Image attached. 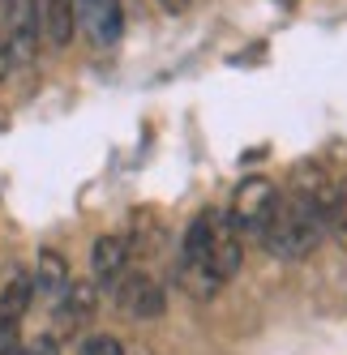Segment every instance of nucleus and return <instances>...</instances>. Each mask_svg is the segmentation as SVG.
I'll use <instances>...</instances> for the list:
<instances>
[{"label": "nucleus", "mask_w": 347, "mask_h": 355, "mask_svg": "<svg viewBox=\"0 0 347 355\" xmlns=\"http://www.w3.org/2000/svg\"><path fill=\"white\" fill-rule=\"evenodd\" d=\"M330 206H335V184L317 167L296 171L291 189L279 197V210L270 218L262 244L283 261H301L330 236Z\"/></svg>", "instance_id": "nucleus-1"}, {"label": "nucleus", "mask_w": 347, "mask_h": 355, "mask_svg": "<svg viewBox=\"0 0 347 355\" xmlns=\"http://www.w3.org/2000/svg\"><path fill=\"white\" fill-rule=\"evenodd\" d=\"M240 261H244V236L232 227L228 214L202 210L189 223L185 248H180V283L189 295L210 300L223 283L236 278Z\"/></svg>", "instance_id": "nucleus-2"}, {"label": "nucleus", "mask_w": 347, "mask_h": 355, "mask_svg": "<svg viewBox=\"0 0 347 355\" xmlns=\"http://www.w3.org/2000/svg\"><path fill=\"white\" fill-rule=\"evenodd\" d=\"M279 197H283V189L270 180V175H244V180L236 184V193H232V206H228L232 227L240 236L262 240L270 218H275V210H279Z\"/></svg>", "instance_id": "nucleus-3"}, {"label": "nucleus", "mask_w": 347, "mask_h": 355, "mask_svg": "<svg viewBox=\"0 0 347 355\" xmlns=\"http://www.w3.org/2000/svg\"><path fill=\"white\" fill-rule=\"evenodd\" d=\"M0 31H5L13 69H26L43 43V9L39 0H0Z\"/></svg>", "instance_id": "nucleus-4"}, {"label": "nucleus", "mask_w": 347, "mask_h": 355, "mask_svg": "<svg viewBox=\"0 0 347 355\" xmlns=\"http://www.w3.org/2000/svg\"><path fill=\"white\" fill-rule=\"evenodd\" d=\"M116 291V304H120V313H129L137 321H151V317H163L167 309V295L163 287L155 283L146 270H125V278L112 287Z\"/></svg>", "instance_id": "nucleus-5"}, {"label": "nucleus", "mask_w": 347, "mask_h": 355, "mask_svg": "<svg viewBox=\"0 0 347 355\" xmlns=\"http://www.w3.org/2000/svg\"><path fill=\"white\" fill-rule=\"evenodd\" d=\"M133 261V244L125 236H99L94 248H90V270H94V283L99 287H116L125 278Z\"/></svg>", "instance_id": "nucleus-6"}, {"label": "nucleus", "mask_w": 347, "mask_h": 355, "mask_svg": "<svg viewBox=\"0 0 347 355\" xmlns=\"http://www.w3.org/2000/svg\"><path fill=\"white\" fill-rule=\"evenodd\" d=\"M78 26H86L94 43L108 47L125 31V9H120V0H78Z\"/></svg>", "instance_id": "nucleus-7"}, {"label": "nucleus", "mask_w": 347, "mask_h": 355, "mask_svg": "<svg viewBox=\"0 0 347 355\" xmlns=\"http://www.w3.org/2000/svg\"><path fill=\"white\" fill-rule=\"evenodd\" d=\"M52 309H56L60 329H78V325L90 321L94 309H99V287H94V283H69Z\"/></svg>", "instance_id": "nucleus-8"}, {"label": "nucleus", "mask_w": 347, "mask_h": 355, "mask_svg": "<svg viewBox=\"0 0 347 355\" xmlns=\"http://www.w3.org/2000/svg\"><path fill=\"white\" fill-rule=\"evenodd\" d=\"M39 9H43V39L69 47L78 35V0H39Z\"/></svg>", "instance_id": "nucleus-9"}, {"label": "nucleus", "mask_w": 347, "mask_h": 355, "mask_svg": "<svg viewBox=\"0 0 347 355\" xmlns=\"http://www.w3.org/2000/svg\"><path fill=\"white\" fill-rule=\"evenodd\" d=\"M69 287V266L56 248H43L39 252V266H35V295H47V300H60V291Z\"/></svg>", "instance_id": "nucleus-10"}, {"label": "nucleus", "mask_w": 347, "mask_h": 355, "mask_svg": "<svg viewBox=\"0 0 347 355\" xmlns=\"http://www.w3.org/2000/svg\"><path fill=\"white\" fill-rule=\"evenodd\" d=\"M330 236L347 252V180L335 189V206H330Z\"/></svg>", "instance_id": "nucleus-11"}, {"label": "nucleus", "mask_w": 347, "mask_h": 355, "mask_svg": "<svg viewBox=\"0 0 347 355\" xmlns=\"http://www.w3.org/2000/svg\"><path fill=\"white\" fill-rule=\"evenodd\" d=\"M78 355H125V347H120L112 334H90Z\"/></svg>", "instance_id": "nucleus-12"}, {"label": "nucleus", "mask_w": 347, "mask_h": 355, "mask_svg": "<svg viewBox=\"0 0 347 355\" xmlns=\"http://www.w3.org/2000/svg\"><path fill=\"white\" fill-rule=\"evenodd\" d=\"M159 5H163L167 13H185V9L193 5V0H159Z\"/></svg>", "instance_id": "nucleus-13"}]
</instances>
